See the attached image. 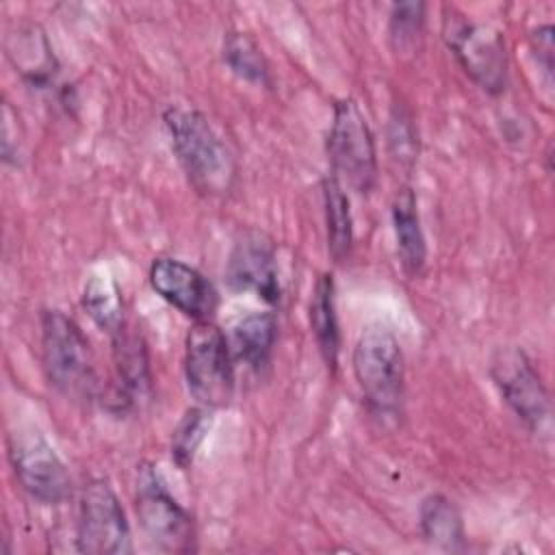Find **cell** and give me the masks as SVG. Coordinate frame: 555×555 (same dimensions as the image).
<instances>
[{
    "instance_id": "cell-23",
    "label": "cell",
    "mask_w": 555,
    "mask_h": 555,
    "mask_svg": "<svg viewBox=\"0 0 555 555\" xmlns=\"http://www.w3.org/2000/svg\"><path fill=\"white\" fill-rule=\"evenodd\" d=\"M425 24L423 2H397L390 9V41L397 54L412 52Z\"/></svg>"
},
{
    "instance_id": "cell-13",
    "label": "cell",
    "mask_w": 555,
    "mask_h": 555,
    "mask_svg": "<svg viewBox=\"0 0 555 555\" xmlns=\"http://www.w3.org/2000/svg\"><path fill=\"white\" fill-rule=\"evenodd\" d=\"M7 56L20 76L35 89H50L59 74V61L39 24H17L4 41Z\"/></svg>"
},
{
    "instance_id": "cell-15",
    "label": "cell",
    "mask_w": 555,
    "mask_h": 555,
    "mask_svg": "<svg viewBox=\"0 0 555 555\" xmlns=\"http://www.w3.org/2000/svg\"><path fill=\"white\" fill-rule=\"evenodd\" d=\"M390 217H392V230H395L401 267L408 275L414 278L425 267L427 243H425V234H423L418 210H416V195L410 186H401L395 193Z\"/></svg>"
},
{
    "instance_id": "cell-20",
    "label": "cell",
    "mask_w": 555,
    "mask_h": 555,
    "mask_svg": "<svg viewBox=\"0 0 555 555\" xmlns=\"http://www.w3.org/2000/svg\"><path fill=\"white\" fill-rule=\"evenodd\" d=\"M323 206H325V225H327V249L336 262H343L349 256L353 228H351V210L345 186L327 176L323 180Z\"/></svg>"
},
{
    "instance_id": "cell-1",
    "label": "cell",
    "mask_w": 555,
    "mask_h": 555,
    "mask_svg": "<svg viewBox=\"0 0 555 555\" xmlns=\"http://www.w3.org/2000/svg\"><path fill=\"white\" fill-rule=\"evenodd\" d=\"M163 124L189 184L208 197L230 193L236 180V160L206 115L186 106H169L163 113Z\"/></svg>"
},
{
    "instance_id": "cell-11",
    "label": "cell",
    "mask_w": 555,
    "mask_h": 555,
    "mask_svg": "<svg viewBox=\"0 0 555 555\" xmlns=\"http://www.w3.org/2000/svg\"><path fill=\"white\" fill-rule=\"evenodd\" d=\"M225 282L234 293H254L267 304H278L282 286L271 236L260 230H245L230 249Z\"/></svg>"
},
{
    "instance_id": "cell-3",
    "label": "cell",
    "mask_w": 555,
    "mask_h": 555,
    "mask_svg": "<svg viewBox=\"0 0 555 555\" xmlns=\"http://www.w3.org/2000/svg\"><path fill=\"white\" fill-rule=\"evenodd\" d=\"M353 375L366 408L379 416H397L403 399V353L395 334L384 325H369L351 356Z\"/></svg>"
},
{
    "instance_id": "cell-14",
    "label": "cell",
    "mask_w": 555,
    "mask_h": 555,
    "mask_svg": "<svg viewBox=\"0 0 555 555\" xmlns=\"http://www.w3.org/2000/svg\"><path fill=\"white\" fill-rule=\"evenodd\" d=\"M117 395L124 405H139L152 392V373L145 343L139 334L121 330L113 336Z\"/></svg>"
},
{
    "instance_id": "cell-21",
    "label": "cell",
    "mask_w": 555,
    "mask_h": 555,
    "mask_svg": "<svg viewBox=\"0 0 555 555\" xmlns=\"http://www.w3.org/2000/svg\"><path fill=\"white\" fill-rule=\"evenodd\" d=\"M223 61L243 80L269 85V65L258 43L241 30L228 33L223 39Z\"/></svg>"
},
{
    "instance_id": "cell-8",
    "label": "cell",
    "mask_w": 555,
    "mask_h": 555,
    "mask_svg": "<svg viewBox=\"0 0 555 555\" xmlns=\"http://www.w3.org/2000/svg\"><path fill=\"white\" fill-rule=\"evenodd\" d=\"M9 460L20 486L41 505H61L72 496L67 466L39 429H15L9 438Z\"/></svg>"
},
{
    "instance_id": "cell-22",
    "label": "cell",
    "mask_w": 555,
    "mask_h": 555,
    "mask_svg": "<svg viewBox=\"0 0 555 555\" xmlns=\"http://www.w3.org/2000/svg\"><path fill=\"white\" fill-rule=\"evenodd\" d=\"M212 425V410L206 405H197L186 410L182 421L178 423L173 438H171V460L176 462L178 468L186 470L195 455L197 449L202 447L204 438L208 436Z\"/></svg>"
},
{
    "instance_id": "cell-24",
    "label": "cell",
    "mask_w": 555,
    "mask_h": 555,
    "mask_svg": "<svg viewBox=\"0 0 555 555\" xmlns=\"http://www.w3.org/2000/svg\"><path fill=\"white\" fill-rule=\"evenodd\" d=\"M388 143L399 163H414L416 152H418V141H416V130L412 124V117L401 108L395 106L390 115V130H388Z\"/></svg>"
},
{
    "instance_id": "cell-2",
    "label": "cell",
    "mask_w": 555,
    "mask_h": 555,
    "mask_svg": "<svg viewBox=\"0 0 555 555\" xmlns=\"http://www.w3.org/2000/svg\"><path fill=\"white\" fill-rule=\"evenodd\" d=\"M41 362L48 382L69 399H91L95 392L93 353L80 325L63 310L41 314Z\"/></svg>"
},
{
    "instance_id": "cell-6",
    "label": "cell",
    "mask_w": 555,
    "mask_h": 555,
    "mask_svg": "<svg viewBox=\"0 0 555 555\" xmlns=\"http://www.w3.org/2000/svg\"><path fill=\"white\" fill-rule=\"evenodd\" d=\"M186 388L199 405L223 408L234 395V356L225 334L210 321H195L186 334Z\"/></svg>"
},
{
    "instance_id": "cell-19",
    "label": "cell",
    "mask_w": 555,
    "mask_h": 555,
    "mask_svg": "<svg viewBox=\"0 0 555 555\" xmlns=\"http://www.w3.org/2000/svg\"><path fill=\"white\" fill-rule=\"evenodd\" d=\"M82 308L93 319V323L111 338L124 330L119 288L108 273L89 275L82 288Z\"/></svg>"
},
{
    "instance_id": "cell-25",
    "label": "cell",
    "mask_w": 555,
    "mask_h": 555,
    "mask_svg": "<svg viewBox=\"0 0 555 555\" xmlns=\"http://www.w3.org/2000/svg\"><path fill=\"white\" fill-rule=\"evenodd\" d=\"M533 50L538 54V63L542 61L544 65V76H546V85L551 89V78H553V26L544 24L540 26L533 35Z\"/></svg>"
},
{
    "instance_id": "cell-4",
    "label": "cell",
    "mask_w": 555,
    "mask_h": 555,
    "mask_svg": "<svg viewBox=\"0 0 555 555\" xmlns=\"http://www.w3.org/2000/svg\"><path fill=\"white\" fill-rule=\"evenodd\" d=\"M327 158L332 176L356 193H369L377 180V154L371 128L358 102L343 98L334 102L327 132Z\"/></svg>"
},
{
    "instance_id": "cell-17",
    "label": "cell",
    "mask_w": 555,
    "mask_h": 555,
    "mask_svg": "<svg viewBox=\"0 0 555 555\" xmlns=\"http://www.w3.org/2000/svg\"><path fill=\"white\" fill-rule=\"evenodd\" d=\"M421 535L434 548L457 553L466 548L464 520L460 509L444 494H429L423 499L418 509Z\"/></svg>"
},
{
    "instance_id": "cell-10",
    "label": "cell",
    "mask_w": 555,
    "mask_h": 555,
    "mask_svg": "<svg viewBox=\"0 0 555 555\" xmlns=\"http://www.w3.org/2000/svg\"><path fill=\"white\" fill-rule=\"evenodd\" d=\"M490 375L509 410L531 429L540 431L551 421L548 392L529 356L518 347H503L490 362Z\"/></svg>"
},
{
    "instance_id": "cell-12",
    "label": "cell",
    "mask_w": 555,
    "mask_h": 555,
    "mask_svg": "<svg viewBox=\"0 0 555 555\" xmlns=\"http://www.w3.org/2000/svg\"><path fill=\"white\" fill-rule=\"evenodd\" d=\"M147 280L160 299L195 321H210L217 310L219 295L215 286L204 278V273L180 258H154Z\"/></svg>"
},
{
    "instance_id": "cell-5",
    "label": "cell",
    "mask_w": 555,
    "mask_h": 555,
    "mask_svg": "<svg viewBox=\"0 0 555 555\" xmlns=\"http://www.w3.org/2000/svg\"><path fill=\"white\" fill-rule=\"evenodd\" d=\"M442 37L466 76L490 95L507 87V48L503 35L481 22L466 20L455 9H444Z\"/></svg>"
},
{
    "instance_id": "cell-9",
    "label": "cell",
    "mask_w": 555,
    "mask_h": 555,
    "mask_svg": "<svg viewBox=\"0 0 555 555\" xmlns=\"http://www.w3.org/2000/svg\"><path fill=\"white\" fill-rule=\"evenodd\" d=\"M76 542L78 551L89 555L132 553V538L126 512L115 490L104 479H91L82 488Z\"/></svg>"
},
{
    "instance_id": "cell-16",
    "label": "cell",
    "mask_w": 555,
    "mask_h": 555,
    "mask_svg": "<svg viewBox=\"0 0 555 555\" xmlns=\"http://www.w3.org/2000/svg\"><path fill=\"white\" fill-rule=\"evenodd\" d=\"M278 338V319L271 312H251L241 317L232 327V356L234 360L260 371L269 364Z\"/></svg>"
},
{
    "instance_id": "cell-18",
    "label": "cell",
    "mask_w": 555,
    "mask_h": 555,
    "mask_svg": "<svg viewBox=\"0 0 555 555\" xmlns=\"http://www.w3.org/2000/svg\"><path fill=\"white\" fill-rule=\"evenodd\" d=\"M310 330L314 334L317 347L327 369L334 371L338 362V351H340V332H338L332 273H321L314 282V291L310 297Z\"/></svg>"
},
{
    "instance_id": "cell-7",
    "label": "cell",
    "mask_w": 555,
    "mask_h": 555,
    "mask_svg": "<svg viewBox=\"0 0 555 555\" xmlns=\"http://www.w3.org/2000/svg\"><path fill=\"white\" fill-rule=\"evenodd\" d=\"M134 505L141 529L156 548L169 553H186L193 548V518L167 490L154 464L145 462L137 470Z\"/></svg>"
}]
</instances>
